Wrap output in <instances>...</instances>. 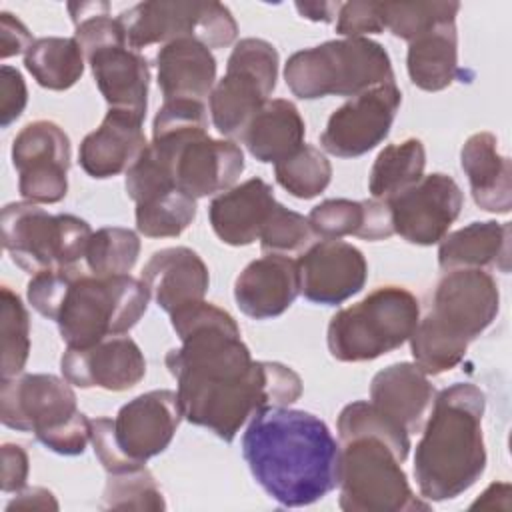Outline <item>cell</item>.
I'll use <instances>...</instances> for the list:
<instances>
[{
    "mask_svg": "<svg viewBox=\"0 0 512 512\" xmlns=\"http://www.w3.org/2000/svg\"><path fill=\"white\" fill-rule=\"evenodd\" d=\"M276 182L294 198L310 200L326 190L332 178L330 160L310 144H302L288 158L274 164Z\"/></svg>",
    "mask_w": 512,
    "mask_h": 512,
    "instance_id": "cell-36",
    "label": "cell"
},
{
    "mask_svg": "<svg viewBox=\"0 0 512 512\" xmlns=\"http://www.w3.org/2000/svg\"><path fill=\"white\" fill-rule=\"evenodd\" d=\"M278 80V52L262 38H242L236 42L226 74L214 84L210 92V116L214 128L230 138L240 140L270 100Z\"/></svg>",
    "mask_w": 512,
    "mask_h": 512,
    "instance_id": "cell-12",
    "label": "cell"
},
{
    "mask_svg": "<svg viewBox=\"0 0 512 512\" xmlns=\"http://www.w3.org/2000/svg\"><path fill=\"white\" fill-rule=\"evenodd\" d=\"M102 510H164L166 502L154 476L146 466L108 474Z\"/></svg>",
    "mask_w": 512,
    "mask_h": 512,
    "instance_id": "cell-40",
    "label": "cell"
},
{
    "mask_svg": "<svg viewBox=\"0 0 512 512\" xmlns=\"http://www.w3.org/2000/svg\"><path fill=\"white\" fill-rule=\"evenodd\" d=\"M6 510H58V500L50 490L32 486L16 492V496L6 504Z\"/></svg>",
    "mask_w": 512,
    "mask_h": 512,
    "instance_id": "cell-46",
    "label": "cell"
},
{
    "mask_svg": "<svg viewBox=\"0 0 512 512\" xmlns=\"http://www.w3.org/2000/svg\"><path fill=\"white\" fill-rule=\"evenodd\" d=\"M196 218V198L176 190L136 204V228L148 238L180 236Z\"/></svg>",
    "mask_w": 512,
    "mask_h": 512,
    "instance_id": "cell-37",
    "label": "cell"
},
{
    "mask_svg": "<svg viewBox=\"0 0 512 512\" xmlns=\"http://www.w3.org/2000/svg\"><path fill=\"white\" fill-rule=\"evenodd\" d=\"M24 66L42 88L68 90L84 74V52L74 36H44L28 48Z\"/></svg>",
    "mask_w": 512,
    "mask_h": 512,
    "instance_id": "cell-32",
    "label": "cell"
},
{
    "mask_svg": "<svg viewBox=\"0 0 512 512\" xmlns=\"http://www.w3.org/2000/svg\"><path fill=\"white\" fill-rule=\"evenodd\" d=\"M34 44L30 30L10 12H0V58L26 54Z\"/></svg>",
    "mask_w": 512,
    "mask_h": 512,
    "instance_id": "cell-45",
    "label": "cell"
},
{
    "mask_svg": "<svg viewBox=\"0 0 512 512\" xmlns=\"http://www.w3.org/2000/svg\"><path fill=\"white\" fill-rule=\"evenodd\" d=\"M308 222L318 240H342L344 236L384 240L394 234L390 206L376 198L324 200L310 210Z\"/></svg>",
    "mask_w": 512,
    "mask_h": 512,
    "instance_id": "cell-28",
    "label": "cell"
},
{
    "mask_svg": "<svg viewBox=\"0 0 512 512\" xmlns=\"http://www.w3.org/2000/svg\"><path fill=\"white\" fill-rule=\"evenodd\" d=\"M408 76L414 86L438 92L452 84L458 74L456 22H446L408 42Z\"/></svg>",
    "mask_w": 512,
    "mask_h": 512,
    "instance_id": "cell-31",
    "label": "cell"
},
{
    "mask_svg": "<svg viewBox=\"0 0 512 512\" xmlns=\"http://www.w3.org/2000/svg\"><path fill=\"white\" fill-rule=\"evenodd\" d=\"M418 320L420 304L410 290L380 286L330 318L328 350L340 362L376 360L410 340Z\"/></svg>",
    "mask_w": 512,
    "mask_h": 512,
    "instance_id": "cell-9",
    "label": "cell"
},
{
    "mask_svg": "<svg viewBox=\"0 0 512 512\" xmlns=\"http://www.w3.org/2000/svg\"><path fill=\"white\" fill-rule=\"evenodd\" d=\"M158 86L164 100H204L216 82V58L194 38H178L156 54Z\"/></svg>",
    "mask_w": 512,
    "mask_h": 512,
    "instance_id": "cell-27",
    "label": "cell"
},
{
    "mask_svg": "<svg viewBox=\"0 0 512 512\" xmlns=\"http://www.w3.org/2000/svg\"><path fill=\"white\" fill-rule=\"evenodd\" d=\"M338 504L346 512H414L430 510L408 484L402 460L376 436L340 442Z\"/></svg>",
    "mask_w": 512,
    "mask_h": 512,
    "instance_id": "cell-10",
    "label": "cell"
},
{
    "mask_svg": "<svg viewBox=\"0 0 512 512\" xmlns=\"http://www.w3.org/2000/svg\"><path fill=\"white\" fill-rule=\"evenodd\" d=\"M2 424L18 432H34L38 442L62 456L86 450L92 420L76 406L66 378L54 374H20L0 384Z\"/></svg>",
    "mask_w": 512,
    "mask_h": 512,
    "instance_id": "cell-6",
    "label": "cell"
},
{
    "mask_svg": "<svg viewBox=\"0 0 512 512\" xmlns=\"http://www.w3.org/2000/svg\"><path fill=\"white\" fill-rule=\"evenodd\" d=\"M178 394L150 390L126 402L116 418H94L90 442L108 474L144 466L164 452L182 420Z\"/></svg>",
    "mask_w": 512,
    "mask_h": 512,
    "instance_id": "cell-8",
    "label": "cell"
},
{
    "mask_svg": "<svg viewBox=\"0 0 512 512\" xmlns=\"http://www.w3.org/2000/svg\"><path fill=\"white\" fill-rule=\"evenodd\" d=\"M460 166L468 176L476 206L494 214L510 212L512 168L508 156H502L498 152V142L494 134H472L460 150Z\"/></svg>",
    "mask_w": 512,
    "mask_h": 512,
    "instance_id": "cell-26",
    "label": "cell"
},
{
    "mask_svg": "<svg viewBox=\"0 0 512 512\" xmlns=\"http://www.w3.org/2000/svg\"><path fill=\"white\" fill-rule=\"evenodd\" d=\"M300 294L324 306H336L358 294L368 278L364 254L342 240H316L296 260Z\"/></svg>",
    "mask_w": 512,
    "mask_h": 512,
    "instance_id": "cell-18",
    "label": "cell"
},
{
    "mask_svg": "<svg viewBox=\"0 0 512 512\" xmlns=\"http://www.w3.org/2000/svg\"><path fill=\"white\" fill-rule=\"evenodd\" d=\"M242 456L260 488L286 508L314 504L338 486L340 444L304 410H258L242 436Z\"/></svg>",
    "mask_w": 512,
    "mask_h": 512,
    "instance_id": "cell-1",
    "label": "cell"
},
{
    "mask_svg": "<svg viewBox=\"0 0 512 512\" xmlns=\"http://www.w3.org/2000/svg\"><path fill=\"white\" fill-rule=\"evenodd\" d=\"M86 60L110 110L146 116L150 68L142 54L128 46H108L96 50Z\"/></svg>",
    "mask_w": 512,
    "mask_h": 512,
    "instance_id": "cell-25",
    "label": "cell"
},
{
    "mask_svg": "<svg viewBox=\"0 0 512 512\" xmlns=\"http://www.w3.org/2000/svg\"><path fill=\"white\" fill-rule=\"evenodd\" d=\"M140 280L148 288L150 298L168 314L202 302L210 286L208 266L186 246L156 250L142 268Z\"/></svg>",
    "mask_w": 512,
    "mask_h": 512,
    "instance_id": "cell-21",
    "label": "cell"
},
{
    "mask_svg": "<svg viewBox=\"0 0 512 512\" xmlns=\"http://www.w3.org/2000/svg\"><path fill=\"white\" fill-rule=\"evenodd\" d=\"M28 102V90L22 74L4 64L0 68V126L8 128L20 118Z\"/></svg>",
    "mask_w": 512,
    "mask_h": 512,
    "instance_id": "cell-43",
    "label": "cell"
},
{
    "mask_svg": "<svg viewBox=\"0 0 512 512\" xmlns=\"http://www.w3.org/2000/svg\"><path fill=\"white\" fill-rule=\"evenodd\" d=\"M12 164L26 202L56 204L68 192L70 138L52 120L28 122L12 140Z\"/></svg>",
    "mask_w": 512,
    "mask_h": 512,
    "instance_id": "cell-15",
    "label": "cell"
},
{
    "mask_svg": "<svg viewBox=\"0 0 512 512\" xmlns=\"http://www.w3.org/2000/svg\"><path fill=\"white\" fill-rule=\"evenodd\" d=\"M92 228L74 214H50L34 202L2 208V244L12 262L32 276L74 266L86 254Z\"/></svg>",
    "mask_w": 512,
    "mask_h": 512,
    "instance_id": "cell-11",
    "label": "cell"
},
{
    "mask_svg": "<svg viewBox=\"0 0 512 512\" xmlns=\"http://www.w3.org/2000/svg\"><path fill=\"white\" fill-rule=\"evenodd\" d=\"M300 294L296 260L284 254H266L252 260L234 282L238 308L254 318L268 320L286 312Z\"/></svg>",
    "mask_w": 512,
    "mask_h": 512,
    "instance_id": "cell-20",
    "label": "cell"
},
{
    "mask_svg": "<svg viewBox=\"0 0 512 512\" xmlns=\"http://www.w3.org/2000/svg\"><path fill=\"white\" fill-rule=\"evenodd\" d=\"M438 264L444 272L460 268H490L502 272L510 268V224L508 222H472L440 240Z\"/></svg>",
    "mask_w": 512,
    "mask_h": 512,
    "instance_id": "cell-29",
    "label": "cell"
},
{
    "mask_svg": "<svg viewBox=\"0 0 512 512\" xmlns=\"http://www.w3.org/2000/svg\"><path fill=\"white\" fill-rule=\"evenodd\" d=\"M394 234L410 244H438L460 216L464 194L448 174L422 176L414 186L388 200Z\"/></svg>",
    "mask_w": 512,
    "mask_h": 512,
    "instance_id": "cell-17",
    "label": "cell"
},
{
    "mask_svg": "<svg viewBox=\"0 0 512 512\" xmlns=\"http://www.w3.org/2000/svg\"><path fill=\"white\" fill-rule=\"evenodd\" d=\"M118 22L132 50L178 38H194L212 50L238 36L232 12L220 2H140L120 12Z\"/></svg>",
    "mask_w": 512,
    "mask_h": 512,
    "instance_id": "cell-13",
    "label": "cell"
},
{
    "mask_svg": "<svg viewBox=\"0 0 512 512\" xmlns=\"http://www.w3.org/2000/svg\"><path fill=\"white\" fill-rule=\"evenodd\" d=\"M304 120L294 102L268 100L248 124L242 142L258 162H280L304 144Z\"/></svg>",
    "mask_w": 512,
    "mask_h": 512,
    "instance_id": "cell-30",
    "label": "cell"
},
{
    "mask_svg": "<svg viewBox=\"0 0 512 512\" xmlns=\"http://www.w3.org/2000/svg\"><path fill=\"white\" fill-rule=\"evenodd\" d=\"M400 102L402 92L396 82L352 96L330 114L320 134V146L338 158H356L370 152L388 136Z\"/></svg>",
    "mask_w": 512,
    "mask_h": 512,
    "instance_id": "cell-16",
    "label": "cell"
},
{
    "mask_svg": "<svg viewBox=\"0 0 512 512\" xmlns=\"http://www.w3.org/2000/svg\"><path fill=\"white\" fill-rule=\"evenodd\" d=\"M182 416L232 442L240 426L258 410L288 406L302 394V378L286 364L254 360L252 368L224 380H178Z\"/></svg>",
    "mask_w": 512,
    "mask_h": 512,
    "instance_id": "cell-5",
    "label": "cell"
},
{
    "mask_svg": "<svg viewBox=\"0 0 512 512\" xmlns=\"http://www.w3.org/2000/svg\"><path fill=\"white\" fill-rule=\"evenodd\" d=\"M276 204L272 186L262 178H250L210 202V226L224 244L248 246L260 238Z\"/></svg>",
    "mask_w": 512,
    "mask_h": 512,
    "instance_id": "cell-23",
    "label": "cell"
},
{
    "mask_svg": "<svg viewBox=\"0 0 512 512\" xmlns=\"http://www.w3.org/2000/svg\"><path fill=\"white\" fill-rule=\"evenodd\" d=\"M336 428H338L340 442L354 436H376L384 440L402 462L408 458L410 434L402 424L386 416L372 402L358 400V402L346 404L338 416Z\"/></svg>",
    "mask_w": 512,
    "mask_h": 512,
    "instance_id": "cell-34",
    "label": "cell"
},
{
    "mask_svg": "<svg viewBox=\"0 0 512 512\" xmlns=\"http://www.w3.org/2000/svg\"><path fill=\"white\" fill-rule=\"evenodd\" d=\"M436 390L414 362H396L380 370L370 384V402L394 418L408 434L420 432L434 404Z\"/></svg>",
    "mask_w": 512,
    "mask_h": 512,
    "instance_id": "cell-24",
    "label": "cell"
},
{
    "mask_svg": "<svg viewBox=\"0 0 512 512\" xmlns=\"http://www.w3.org/2000/svg\"><path fill=\"white\" fill-rule=\"evenodd\" d=\"M26 298L38 314L58 324L68 348H86L132 330L148 308L150 292L130 274L100 278L68 266L34 274Z\"/></svg>",
    "mask_w": 512,
    "mask_h": 512,
    "instance_id": "cell-2",
    "label": "cell"
},
{
    "mask_svg": "<svg viewBox=\"0 0 512 512\" xmlns=\"http://www.w3.org/2000/svg\"><path fill=\"white\" fill-rule=\"evenodd\" d=\"M290 92L302 100L324 96H358L370 88L396 82L382 44L370 38H342L294 52L284 66Z\"/></svg>",
    "mask_w": 512,
    "mask_h": 512,
    "instance_id": "cell-7",
    "label": "cell"
},
{
    "mask_svg": "<svg viewBox=\"0 0 512 512\" xmlns=\"http://www.w3.org/2000/svg\"><path fill=\"white\" fill-rule=\"evenodd\" d=\"M336 32L344 38H366V34L384 32L380 2H342L336 16Z\"/></svg>",
    "mask_w": 512,
    "mask_h": 512,
    "instance_id": "cell-42",
    "label": "cell"
},
{
    "mask_svg": "<svg viewBox=\"0 0 512 512\" xmlns=\"http://www.w3.org/2000/svg\"><path fill=\"white\" fill-rule=\"evenodd\" d=\"M0 334H2V362H0L2 380L20 376L30 354V316L20 296L10 286H2Z\"/></svg>",
    "mask_w": 512,
    "mask_h": 512,
    "instance_id": "cell-39",
    "label": "cell"
},
{
    "mask_svg": "<svg viewBox=\"0 0 512 512\" xmlns=\"http://www.w3.org/2000/svg\"><path fill=\"white\" fill-rule=\"evenodd\" d=\"M424 166L426 150L418 138L388 144L380 150L370 168L368 190L372 198L388 202L396 194L414 186L424 176Z\"/></svg>",
    "mask_w": 512,
    "mask_h": 512,
    "instance_id": "cell-33",
    "label": "cell"
},
{
    "mask_svg": "<svg viewBox=\"0 0 512 512\" xmlns=\"http://www.w3.org/2000/svg\"><path fill=\"white\" fill-rule=\"evenodd\" d=\"M260 248L266 254H294L308 250L318 236L314 234L308 216L288 210L280 202L270 212L262 232H260Z\"/></svg>",
    "mask_w": 512,
    "mask_h": 512,
    "instance_id": "cell-41",
    "label": "cell"
},
{
    "mask_svg": "<svg viewBox=\"0 0 512 512\" xmlns=\"http://www.w3.org/2000/svg\"><path fill=\"white\" fill-rule=\"evenodd\" d=\"M28 454L18 444H2V492L16 494L26 488Z\"/></svg>",
    "mask_w": 512,
    "mask_h": 512,
    "instance_id": "cell-44",
    "label": "cell"
},
{
    "mask_svg": "<svg viewBox=\"0 0 512 512\" xmlns=\"http://www.w3.org/2000/svg\"><path fill=\"white\" fill-rule=\"evenodd\" d=\"M60 370L72 386L122 392L144 378L146 360L130 336H110L86 348H66Z\"/></svg>",
    "mask_w": 512,
    "mask_h": 512,
    "instance_id": "cell-19",
    "label": "cell"
},
{
    "mask_svg": "<svg viewBox=\"0 0 512 512\" xmlns=\"http://www.w3.org/2000/svg\"><path fill=\"white\" fill-rule=\"evenodd\" d=\"M140 116L124 110H108L100 126L84 136L78 162L92 178H112L128 172L148 146Z\"/></svg>",
    "mask_w": 512,
    "mask_h": 512,
    "instance_id": "cell-22",
    "label": "cell"
},
{
    "mask_svg": "<svg viewBox=\"0 0 512 512\" xmlns=\"http://www.w3.org/2000/svg\"><path fill=\"white\" fill-rule=\"evenodd\" d=\"M484 408V392L470 382H456L434 398L414 454L422 498L452 500L480 480L486 470Z\"/></svg>",
    "mask_w": 512,
    "mask_h": 512,
    "instance_id": "cell-3",
    "label": "cell"
},
{
    "mask_svg": "<svg viewBox=\"0 0 512 512\" xmlns=\"http://www.w3.org/2000/svg\"><path fill=\"white\" fill-rule=\"evenodd\" d=\"M148 146L168 166L174 186L192 198L222 194L244 172L242 148L232 140L210 138L208 130L152 136Z\"/></svg>",
    "mask_w": 512,
    "mask_h": 512,
    "instance_id": "cell-14",
    "label": "cell"
},
{
    "mask_svg": "<svg viewBox=\"0 0 512 512\" xmlns=\"http://www.w3.org/2000/svg\"><path fill=\"white\" fill-rule=\"evenodd\" d=\"M498 308L500 292L492 274L478 268L446 272L410 336L414 364L428 376L452 370L468 344L496 320Z\"/></svg>",
    "mask_w": 512,
    "mask_h": 512,
    "instance_id": "cell-4",
    "label": "cell"
},
{
    "mask_svg": "<svg viewBox=\"0 0 512 512\" xmlns=\"http://www.w3.org/2000/svg\"><path fill=\"white\" fill-rule=\"evenodd\" d=\"M140 254V238L130 228L106 226L92 232L86 246V266L94 276H122L128 274Z\"/></svg>",
    "mask_w": 512,
    "mask_h": 512,
    "instance_id": "cell-35",
    "label": "cell"
},
{
    "mask_svg": "<svg viewBox=\"0 0 512 512\" xmlns=\"http://www.w3.org/2000/svg\"><path fill=\"white\" fill-rule=\"evenodd\" d=\"M342 2H296V10L302 18L312 22H332L338 16Z\"/></svg>",
    "mask_w": 512,
    "mask_h": 512,
    "instance_id": "cell-47",
    "label": "cell"
},
{
    "mask_svg": "<svg viewBox=\"0 0 512 512\" xmlns=\"http://www.w3.org/2000/svg\"><path fill=\"white\" fill-rule=\"evenodd\" d=\"M384 28L406 42L430 32L432 28L456 22L458 2H380Z\"/></svg>",
    "mask_w": 512,
    "mask_h": 512,
    "instance_id": "cell-38",
    "label": "cell"
}]
</instances>
